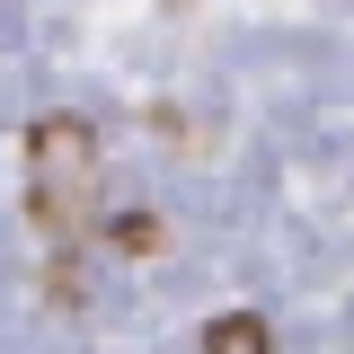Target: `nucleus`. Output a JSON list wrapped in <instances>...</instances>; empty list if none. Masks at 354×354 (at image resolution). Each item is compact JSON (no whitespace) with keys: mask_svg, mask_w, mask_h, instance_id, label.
Returning <instances> with one entry per match:
<instances>
[{"mask_svg":"<svg viewBox=\"0 0 354 354\" xmlns=\"http://www.w3.org/2000/svg\"><path fill=\"white\" fill-rule=\"evenodd\" d=\"M27 204H36V230L53 248H71L97 213V133L80 115H44L27 133Z\"/></svg>","mask_w":354,"mask_h":354,"instance_id":"nucleus-1","label":"nucleus"},{"mask_svg":"<svg viewBox=\"0 0 354 354\" xmlns=\"http://www.w3.org/2000/svg\"><path fill=\"white\" fill-rule=\"evenodd\" d=\"M204 354H266V319L257 310H221L204 328Z\"/></svg>","mask_w":354,"mask_h":354,"instance_id":"nucleus-2","label":"nucleus"}]
</instances>
